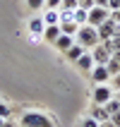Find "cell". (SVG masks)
I'll return each instance as SVG.
<instances>
[{
    "label": "cell",
    "mask_w": 120,
    "mask_h": 127,
    "mask_svg": "<svg viewBox=\"0 0 120 127\" xmlns=\"http://www.w3.org/2000/svg\"><path fill=\"white\" fill-rule=\"evenodd\" d=\"M75 43H79L84 50H91L96 43H101L96 27H91V24H84V27H79V29H77V36H75Z\"/></svg>",
    "instance_id": "cell-1"
},
{
    "label": "cell",
    "mask_w": 120,
    "mask_h": 127,
    "mask_svg": "<svg viewBox=\"0 0 120 127\" xmlns=\"http://www.w3.org/2000/svg\"><path fill=\"white\" fill-rule=\"evenodd\" d=\"M22 127H55V122L50 120V115L39 113V110H29L22 115Z\"/></svg>",
    "instance_id": "cell-2"
},
{
    "label": "cell",
    "mask_w": 120,
    "mask_h": 127,
    "mask_svg": "<svg viewBox=\"0 0 120 127\" xmlns=\"http://www.w3.org/2000/svg\"><path fill=\"white\" fill-rule=\"evenodd\" d=\"M113 96H115V91H113V86H111V84H94L91 103H96V106H106Z\"/></svg>",
    "instance_id": "cell-3"
},
{
    "label": "cell",
    "mask_w": 120,
    "mask_h": 127,
    "mask_svg": "<svg viewBox=\"0 0 120 127\" xmlns=\"http://www.w3.org/2000/svg\"><path fill=\"white\" fill-rule=\"evenodd\" d=\"M89 53H91V58H94V63H96V65H106L108 60H111V55H113L106 43H96Z\"/></svg>",
    "instance_id": "cell-4"
},
{
    "label": "cell",
    "mask_w": 120,
    "mask_h": 127,
    "mask_svg": "<svg viewBox=\"0 0 120 127\" xmlns=\"http://www.w3.org/2000/svg\"><path fill=\"white\" fill-rule=\"evenodd\" d=\"M108 14H111V10L108 7H91L89 10V19H86V24H91V27H99V24H103V22L108 19Z\"/></svg>",
    "instance_id": "cell-5"
},
{
    "label": "cell",
    "mask_w": 120,
    "mask_h": 127,
    "mask_svg": "<svg viewBox=\"0 0 120 127\" xmlns=\"http://www.w3.org/2000/svg\"><path fill=\"white\" fill-rule=\"evenodd\" d=\"M91 79H94V84H111V72H108V67L106 65H94Z\"/></svg>",
    "instance_id": "cell-6"
},
{
    "label": "cell",
    "mask_w": 120,
    "mask_h": 127,
    "mask_svg": "<svg viewBox=\"0 0 120 127\" xmlns=\"http://www.w3.org/2000/svg\"><path fill=\"white\" fill-rule=\"evenodd\" d=\"M75 65H77V70H82V72H89V74H91V70H94V65H96V63H94L91 53L86 50V53H84L82 58H79V60H77Z\"/></svg>",
    "instance_id": "cell-7"
},
{
    "label": "cell",
    "mask_w": 120,
    "mask_h": 127,
    "mask_svg": "<svg viewBox=\"0 0 120 127\" xmlns=\"http://www.w3.org/2000/svg\"><path fill=\"white\" fill-rule=\"evenodd\" d=\"M89 115H91L96 122H108V120H111L108 110H106L103 106H96V103H91V110H89Z\"/></svg>",
    "instance_id": "cell-8"
},
{
    "label": "cell",
    "mask_w": 120,
    "mask_h": 127,
    "mask_svg": "<svg viewBox=\"0 0 120 127\" xmlns=\"http://www.w3.org/2000/svg\"><path fill=\"white\" fill-rule=\"evenodd\" d=\"M53 46H55V50H60V53H65L67 48H72V46H75V36L60 34V36H58V41L53 43Z\"/></svg>",
    "instance_id": "cell-9"
},
{
    "label": "cell",
    "mask_w": 120,
    "mask_h": 127,
    "mask_svg": "<svg viewBox=\"0 0 120 127\" xmlns=\"http://www.w3.org/2000/svg\"><path fill=\"white\" fill-rule=\"evenodd\" d=\"M60 34H63V31H60V24H50V27H46V29H43V41L55 43Z\"/></svg>",
    "instance_id": "cell-10"
},
{
    "label": "cell",
    "mask_w": 120,
    "mask_h": 127,
    "mask_svg": "<svg viewBox=\"0 0 120 127\" xmlns=\"http://www.w3.org/2000/svg\"><path fill=\"white\" fill-rule=\"evenodd\" d=\"M43 29H46V22H43L41 17H31V19H29V34L43 36Z\"/></svg>",
    "instance_id": "cell-11"
},
{
    "label": "cell",
    "mask_w": 120,
    "mask_h": 127,
    "mask_svg": "<svg viewBox=\"0 0 120 127\" xmlns=\"http://www.w3.org/2000/svg\"><path fill=\"white\" fill-rule=\"evenodd\" d=\"M84 53H86V50L82 48L79 43H75L72 48H67V50H65V58H67L70 63H77V60H79V58H82V55H84Z\"/></svg>",
    "instance_id": "cell-12"
},
{
    "label": "cell",
    "mask_w": 120,
    "mask_h": 127,
    "mask_svg": "<svg viewBox=\"0 0 120 127\" xmlns=\"http://www.w3.org/2000/svg\"><path fill=\"white\" fill-rule=\"evenodd\" d=\"M41 19L46 22V27H50V24H60V17H58V10H46Z\"/></svg>",
    "instance_id": "cell-13"
},
{
    "label": "cell",
    "mask_w": 120,
    "mask_h": 127,
    "mask_svg": "<svg viewBox=\"0 0 120 127\" xmlns=\"http://www.w3.org/2000/svg\"><path fill=\"white\" fill-rule=\"evenodd\" d=\"M77 29H79L77 22H63V24H60V31L67 34V36H77Z\"/></svg>",
    "instance_id": "cell-14"
},
{
    "label": "cell",
    "mask_w": 120,
    "mask_h": 127,
    "mask_svg": "<svg viewBox=\"0 0 120 127\" xmlns=\"http://www.w3.org/2000/svg\"><path fill=\"white\" fill-rule=\"evenodd\" d=\"M86 19H89V12H86V10H82V7H77V10H75V22H77L79 27H84Z\"/></svg>",
    "instance_id": "cell-15"
},
{
    "label": "cell",
    "mask_w": 120,
    "mask_h": 127,
    "mask_svg": "<svg viewBox=\"0 0 120 127\" xmlns=\"http://www.w3.org/2000/svg\"><path fill=\"white\" fill-rule=\"evenodd\" d=\"M103 108H106V110H108V115H115V113H118V110H120V101H118V96H113V98L108 101V103H106V106H103Z\"/></svg>",
    "instance_id": "cell-16"
},
{
    "label": "cell",
    "mask_w": 120,
    "mask_h": 127,
    "mask_svg": "<svg viewBox=\"0 0 120 127\" xmlns=\"http://www.w3.org/2000/svg\"><path fill=\"white\" fill-rule=\"evenodd\" d=\"M106 67H108V72H111V77H115V74H120V60H115V58H111L106 63Z\"/></svg>",
    "instance_id": "cell-17"
},
{
    "label": "cell",
    "mask_w": 120,
    "mask_h": 127,
    "mask_svg": "<svg viewBox=\"0 0 120 127\" xmlns=\"http://www.w3.org/2000/svg\"><path fill=\"white\" fill-rule=\"evenodd\" d=\"M79 7V0H63L60 2V10H77Z\"/></svg>",
    "instance_id": "cell-18"
},
{
    "label": "cell",
    "mask_w": 120,
    "mask_h": 127,
    "mask_svg": "<svg viewBox=\"0 0 120 127\" xmlns=\"http://www.w3.org/2000/svg\"><path fill=\"white\" fill-rule=\"evenodd\" d=\"M79 127H101V122H96L91 115H86L84 120H82V125H79Z\"/></svg>",
    "instance_id": "cell-19"
},
{
    "label": "cell",
    "mask_w": 120,
    "mask_h": 127,
    "mask_svg": "<svg viewBox=\"0 0 120 127\" xmlns=\"http://www.w3.org/2000/svg\"><path fill=\"white\" fill-rule=\"evenodd\" d=\"M60 2H63V0H46L43 7H46V10H60Z\"/></svg>",
    "instance_id": "cell-20"
},
{
    "label": "cell",
    "mask_w": 120,
    "mask_h": 127,
    "mask_svg": "<svg viewBox=\"0 0 120 127\" xmlns=\"http://www.w3.org/2000/svg\"><path fill=\"white\" fill-rule=\"evenodd\" d=\"M79 7H82V10H86V12H89L91 7H96V0H79Z\"/></svg>",
    "instance_id": "cell-21"
},
{
    "label": "cell",
    "mask_w": 120,
    "mask_h": 127,
    "mask_svg": "<svg viewBox=\"0 0 120 127\" xmlns=\"http://www.w3.org/2000/svg\"><path fill=\"white\" fill-rule=\"evenodd\" d=\"M43 2H46V0H27L29 10H39V7H43Z\"/></svg>",
    "instance_id": "cell-22"
},
{
    "label": "cell",
    "mask_w": 120,
    "mask_h": 127,
    "mask_svg": "<svg viewBox=\"0 0 120 127\" xmlns=\"http://www.w3.org/2000/svg\"><path fill=\"white\" fill-rule=\"evenodd\" d=\"M0 118H2V120H10V108H7L5 103H0Z\"/></svg>",
    "instance_id": "cell-23"
},
{
    "label": "cell",
    "mask_w": 120,
    "mask_h": 127,
    "mask_svg": "<svg viewBox=\"0 0 120 127\" xmlns=\"http://www.w3.org/2000/svg\"><path fill=\"white\" fill-rule=\"evenodd\" d=\"M108 19H113L115 24H120V10H111V14H108Z\"/></svg>",
    "instance_id": "cell-24"
},
{
    "label": "cell",
    "mask_w": 120,
    "mask_h": 127,
    "mask_svg": "<svg viewBox=\"0 0 120 127\" xmlns=\"http://www.w3.org/2000/svg\"><path fill=\"white\" fill-rule=\"evenodd\" d=\"M111 86H113L115 91H120V74H115V77H111Z\"/></svg>",
    "instance_id": "cell-25"
},
{
    "label": "cell",
    "mask_w": 120,
    "mask_h": 127,
    "mask_svg": "<svg viewBox=\"0 0 120 127\" xmlns=\"http://www.w3.org/2000/svg\"><path fill=\"white\" fill-rule=\"evenodd\" d=\"M108 10H120V0H108Z\"/></svg>",
    "instance_id": "cell-26"
},
{
    "label": "cell",
    "mask_w": 120,
    "mask_h": 127,
    "mask_svg": "<svg viewBox=\"0 0 120 127\" xmlns=\"http://www.w3.org/2000/svg\"><path fill=\"white\" fill-rule=\"evenodd\" d=\"M111 120H113V122H115V125H118V127H120V110H118V113H115V115H111Z\"/></svg>",
    "instance_id": "cell-27"
},
{
    "label": "cell",
    "mask_w": 120,
    "mask_h": 127,
    "mask_svg": "<svg viewBox=\"0 0 120 127\" xmlns=\"http://www.w3.org/2000/svg\"><path fill=\"white\" fill-rule=\"evenodd\" d=\"M101 127H118V125H115L113 120H108V122H101Z\"/></svg>",
    "instance_id": "cell-28"
},
{
    "label": "cell",
    "mask_w": 120,
    "mask_h": 127,
    "mask_svg": "<svg viewBox=\"0 0 120 127\" xmlns=\"http://www.w3.org/2000/svg\"><path fill=\"white\" fill-rule=\"evenodd\" d=\"M0 127H14V122L12 120H2V125H0Z\"/></svg>",
    "instance_id": "cell-29"
},
{
    "label": "cell",
    "mask_w": 120,
    "mask_h": 127,
    "mask_svg": "<svg viewBox=\"0 0 120 127\" xmlns=\"http://www.w3.org/2000/svg\"><path fill=\"white\" fill-rule=\"evenodd\" d=\"M96 5L99 7H108V0H96Z\"/></svg>",
    "instance_id": "cell-30"
},
{
    "label": "cell",
    "mask_w": 120,
    "mask_h": 127,
    "mask_svg": "<svg viewBox=\"0 0 120 127\" xmlns=\"http://www.w3.org/2000/svg\"><path fill=\"white\" fill-rule=\"evenodd\" d=\"M111 58H115V60H120V50H113V55Z\"/></svg>",
    "instance_id": "cell-31"
},
{
    "label": "cell",
    "mask_w": 120,
    "mask_h": 127,
    "mask_svg": "<svg viewBox=\"0 0 120 127\" xmlns=\"http://www.w3.org/2000/svg\"><path fill=\"white\" fill-rule=\"evenodd\" d=\"M115 96H118V101H120V91H115Z\"/></svg>",
    "instance_id": "cell-32"
},
{
    "label": "cell",
    "mask_w": 120,
    "mask_h": 127,
    "mask_svg": "<svg viewBox=\"0 0 120 127\" xmlns=\"http://www.w3.org/2000/svg\"><path fill=\"white\" fill-rule=\"evenodd\" d=\"M0 125H2V118H0Z\"/></svg>",
    "instance_id": "cell-33"
}]
</instances>
